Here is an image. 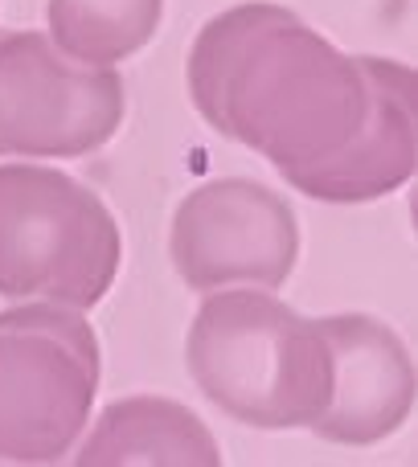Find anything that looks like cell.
<instances>
[{
	"mask_svg": "<svg viewBox=\"0 0 418 467\" xmlns=\"http://www.w3.org/2000/svg\"><path fill=\"white\" fill-rule=\"evenodd\" d=\"M120 263V222L95 189L49 164H0V296L90 312Z\"/></svg>",
	"mask_w": 418,
	"mask_h": 467,
	"instance_id": "obj_3",
	"label": "cell"
},
{
	"mask_svg": "<svg viewBox=\"0 0 418 467\" xmlns=\"http://www.w3.org/2000/svg\"><path fill=\"white\" fill-rule=\"evenodd\" d=\"M185 74L209 128L271 161L283 177L332 161L370 111L361 57L266 0L209 16Z\"/></svg>",
	"mask_w": 418,
	"mask_h": 467,
	"instance_id": "obj_1",
	"label": "cell"
},
{
	"mask_svg": "<svg viewBox=\"0 0 418 467\" xmlns=\"http://www.w3.org/2000/svg\"><path fill=\"white\" fill-rule=\"evenodd\" d=\"M197 389L255 431H304L320 419L332 389V353L320 320L263 287L209 291L185 340Z\"/></svg>",
	"mask_w": 418,
	"mask_h": 467,
	"instance_id": "obj_2",
	"label": "cell"
},
{
	"mask_svg": "<svg viewBox=\"0 0 418 467\" xmlns=\"http://www.w3.org/2000/svg\"><path fill=\"white\" fill-rule=\"evenodd\" d=\"M332 353L329 406L308 431L340 447H373L406 427L414 410V361L394 328L378 316H324Z\"/></svg>",
	"mask_w": 418,
	"mask_h": 467,
	"instance_id": "obj_7",
	"label": "cell"
},
{
	"mask_svg": "<svg viewBox=\"0 0 418 467\" xmlns=\"http://www.w3.org/2000/svg\"><path fill=\"white\" fill-rule=\"evenodd\" d=\"M172 271L185 287H263L291 279L299 258V222L283 193L250 177H222L197 185L172 213Z\"/></svg>",
	"mask_w": 418,
	"mask_h": 467,
	"instance_id": "obj_6",
	"label": "cell"
},
{
	"mask_svg": "<svg viewBox=\"0 0 418 467\" xmlns=\"http://www.w3.org/2000/svg\"><path fill=\"white\" fill-rule=\"evenodd\" d=\"M70 460L78 467H222V447L185 402L136 394L107 406Z\"/></svg>",
	"mask_w": 418,
	"mask_h": 467,
	"instance_id": "obj_9",
	"label": "cell"
},
{
	"mask_svg": "<svg viewBox=\"0 0 418 467\" xmlns=\"http://www.w3.org/2000/svg\"><path fill=\"white\" fill-rule=\"evenodd\" d=\"M370 111L332 161L283 177L296 193L329 205H365L398 193L418 164V78L394 57H361Z\"/></svg>",
	"mask_w": 418,
	"mask_h": 467,
	"instance_id": "obj_8",
	"label": "cell"
},
{
	"mask_svg": "<svg viewBox=\"0 0 418 467\" xmlns=\"http://www.w3.org/2000/svg\"><path fill=\"white\" fill-rule=\"evenodd\" d=\"M128 111L123 74L66 57L46 33H0V152L74 161L111 144Z\"/></svg>",
	"mask_w": 418,
	"mask_h": 467,
	"instance_id": "obj_5",
	"label": "cell"
},
{
	"mask_svg": "<svg viewBox=\"0 0 418 467\" xmlns=\"http://www.w3.org/2000/svg\"><path fill=\"white\" fill-rule=\"evenodd\" d=\"M99 378V337L82 312L41 299L0 312V460H70Z\"/></svg>",
	"mask_w": 418,
	"mask_h": 467,
	"instance_id": "obj_4",
	"label": "cell"
},
{
	"mask_svg": "<svg viewBox=\"0 0 418 467\" xmlns=\"http://www.w3.org/2000/svg\"><path fill=\"white\" fill-rule=\"evenodd\" d=\"M0 156H5V152H0Z\"/></svg>",
	"mask_w": 418,
	"mask_h": 467,
	"instance_id": "obj_11",
	"label": "cell"
},
{
	"mask_svg": "<svg viewBox=\"0 0 418 467\" xmlns=\"http://www.w3.org/2000/svg\"><path fill=\"white\" fill-rule=\"evenodd\" d=\"M164 0H49L46 37L87 66H120L161 29Z\"/></svg>",
	"mask_w": 418,
	"mask_h": 467,
	"instance_id": "obj_10",
	"label": "cell"
}]
</instances>
